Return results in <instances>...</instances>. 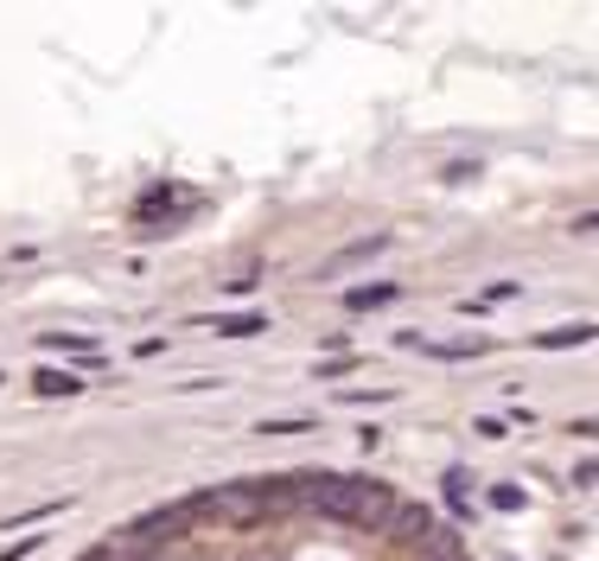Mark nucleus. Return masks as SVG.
Instances as JSON below:
<instances>
[{
  "mask_svg": "<svg viewBox=\"0 0 599 561\" xmlns=\"http://www.w3.org/2000/svg\"><path fill=\"white\" fill-rule=\"evenodd\" d=\"M313 421H261V434H307Z\"/></svg>",
  "mask_w": 599,
  "mask_h": 561,
  "instance_id": "obj_9",
  "label": "nucleus"
},
{
  "mask_svg": "<svg viewBox=\"0 0 599 561\" xmlns=\"http://www.w3.org/2000/svg\"><path fill=\"white\" fill-rule=\"evenodd\" d=\"M390 249V230H376V236H358V243H344L339 255H326L319 262V275H344V268H358V262H370V255Z\"/></svg>",
  "mask_w": 599,
  "mask_h": 561,
  "instance_id": "obj_3",
  "label": "nucleus"
},
{
  "mask_svg": "<svg viewBox=\"0 0 599 561\" xmlns=\"http://www.w3.org/2000/svg\"><path fill=\"white\" fill-rule=\"evenodd\" d=\"M300 498L319 510V517H339V523H358V530H383L395 517V491L376 479H339V472H313L300 484Z\"/></svg>",
  "mask_w": 599,
  "mask_h": 561,
  "instance_id": "obj_1",
  "label": "nucleus"
},
{
  "mask_svg": "<svg viewBox=\"0 0 599 561\" xmlns=\"http://www.w3.org/2000/svg\"><path fill=\"white\" fill-rule=\"evenodd\" d=\"M192 523V504H166V510H147L141 523H134V542L147 549V542H166V536H179Z\"/></svg>",
  "mask_w": 599,
  "mask_h": 561,
  "instance_id": "obj_2",
  "label": "nucleus"
},
{
  "mask_svg": "<svg viewBox=\"0 0 599 561\" xmlns=\"http://www.w3.org/2000/svg\"><path fill=\"white\" fill-rule=\"evenodd\" d=\"M390 294H395L390 280H383V287H358V294H351V306H383Z\"/></svg>",
  "mask_w": 599,
  "mask_h": 561,
  "instance_id": "obj_7",
  "label": "nucleus"
},
{
  "mask_svg": "<svg viewBox=\"0 0 599 561\" xmlns=\"http://www.w3.org/2000/svg\"><path fill=\"white\" fill-rule=\"evenodd\" d=\"M587 338H599V326H555V332H543L536 345H543V351H561V345H587Z\"/></svg>",
  "mask_w": 599,
  "mask_h": 561,
  "instance_id": "obj_6",
  "label": "nucleus"
},
{
  "mask_svg": "<svg viewBox=\"0 0 599 561\" xmlns=\"http://www.w3.org/2000/svg\"><path fill=\"white\" fill-rule=\"evenodd\" d=\"M32 389H39V396H78L83 377H71V370H39V377H32Z\"/></svg>",
  "mask_w": 599,
  "mask_h": 561,
  "instance_id": "obj_5",
  "label": "nucleus"
},
{
  "mask_svg": "<svg viewBox=\"0 0 599 561\" xmlns=\"http://www.w3.org/2000/svg\"><path fill=\"white\" fill-rule=\"evenodd\" d=\"M261 326H268L261 313H224V319H210V332H224V338H256Z\"/></svg>",
  "mask_w": 599,
  "mask_h": 561,
  "instance_id": "obj_4",
  "label": "nucleus"
},
{
  "mask_svg": "<svg viewBox=\"0 0 599 561\" xmlns=\"http://www.w3.org/2000/svg\"><path fill=\"white\" fill-rule=\"evenodd\" d=\"M492 504H497V510H517V504H523V491H517V484H497Z\"/></svg>",
  "mask_w": 599,
  "mask_h": 561,
  "instance_id": "obj_8",
  "label": "nucleus"
},
{
  "mask_svg": "<svg viewBox=\"0 0 599 561\" xmlns=\"http://www.w3.org/2000/svg\"><path fill=\"white\" fill-rule=\"evenodd\" d=\"M574 230H587V236H593V230H599V211H593V217H580V224H574Z\"/></svg>",
  "mask_w": 599,
  "mask_h": 561,
  "instance_id": "obj_10",
  "label": "nucleus"
}]
</instances>
